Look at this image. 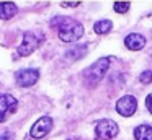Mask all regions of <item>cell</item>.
<instances>
[{"instance_id":"cell-9","label":"cell","mask_w":152,"mask_h":140,"mask_svg":"<svg viewBox=\"0 0 152 140\" xmlns=\"http://www.w3.org/2000/svg\"><path fill=\"white\" fill-rule=\"evenodd\" d=\"M145 38L139 33H131L124 38V46L129 49V51H141L142 47L145 46Z\"/></svg>"},{"instance_id":"cell-15","label":"cell","mask_w":152,"mask_h":140,"mask_svg":"<svg viewBox=\"0 0 152 140\" xmlns=\"http://www.w3.org/2000/svg\"><path fill=\"white\" fill-rule=\"evenodd\" d=\"M139 80H141V83H144V85L151 83V81H152V70L142 72V73L139 75Z\"/></svg>"},{"instance_id":"cell-4","label":"cell","mask_w":152,"mask_h":140,"mask_svg":"<svg viewBox=\"0 0 152 140\" xmlns=\"http://www.w3.org/2000/svg\"><path fill=\"white\" fill-rule=\"evenodd\" d=\"M39 44H41V38H38L33 31H26L23 34L21 44L18 46V49H17V54L20 55V57H28V55L33 54V52L39 47Z\"/></svg>"},{"instance_id":"cell-11","label":"cell","mask_w":152,"mask_h":140,"mask_svg":"<svg viewBox=\"0 0 152 140\" xmlns=\"http://www.w3.org/2000/svg\"><path fill=\"white\" fill-rule=\"evenodd\" d=\"M87 54V46H74L72 49H69V51H66V59L67 60H79V59H82L83 55Z\"/></svg>"},{"instance_id":"cell-16","label":"cell","mask_w":152,"mask_h":140,"mask_svg":"<svg viewBox=\"0 0 152 140\" xmlns=\"http://www.w3.org/2000/svg\"><path fill=\"white\" fill-rule=\"evenodd\" d=\"M145 106H147L149 112L152 114V93H151V94H147V98H145Z\"/></svg>"},{"instance_id":"cell-1","label":"cell","mask_w":152,"mask_h":140,"mask_svg":"<svg viewBox=\"0 0 152 140\" xmlns=\"http://www.w3.org/2000/svg\"><path fill=\"white\" fill-rule=\"evenodd\" d=\"M51 26L57 28V36L62 42H75L83 36V26L74 18L56 16L51 21Z\"/></svg>"},{"instance_id":"cell-5","label":"cell","mask_w":152,"mask_h":140,"mask_svg":"<svg viewBox=\"0 0 152 140\" xmlns=\"http://www.w3.org/2000/svg\"><path fill=\"white\" fill-rule=\"evenodd\" d=\"M39 80V70L38 68H20L15 73V81L21 88H30Z\"/></svg>"},{"instance_id":"cell-7","label":"cell","mask_w":152,"mask_h":140,"mask_svg":"<svg viewBox=\"0 0 152 140\" xmlns=\"http://www.w3.org/2000/svg\"><path fill=\"white\" fill-rule=\"evenodd\" d=\"M53 125H54L53 117L43 116V117H39V119H38L33 125H31L30 135L33 137V139H43V137H46L48 133L53 130Z\"/></svg>"},{"instance_id":"cell-14","label":"cell","mask_w":152,"mask_h":140,"mask_svg":"<svg viewBox=\"0 0 152 140\" xmlns=\"http://www.w3.org/2000/svg\"><path fill=\"white\" fill-rule=\"evenodd\" d=\"M129 2H115V5H113V10H115L116 13H126L129 10Z\"/></svg>"},{"instance_id":"cell-2","label":"cell","mask_w":152,"mask_h":140,"mask_svg":"<svg viewBox=\"0 0 152 140\" xmlns=\"http://www.w3.org/2000/svg\"><path fill=\"white\" fill-rule=\"evenodd\" d=\"M108 68H110V59L108 57H102L96 62H93V64L83 72V78H85V81L90 85V86H93V85H96L103 77H105V73L108 72Z\"/></svg>"},{"instance_id":"cell-6","label":"cell","mask_w":152,"mask_h":140,"mask_svg":"<svg viewBox=\"0 0 152 140\" xmlns=\"http://www.w3.org/2000/svg\"><path fill=\"white\" fill-rule=\"evenodd\" d=\"M18 109V99L13 94H0V122H5L8 116L15 114Z\"/></svg>"},{"instance_id":"cell-10","label":"cell","mask_w":152,"mask_h":140,"mask_svg":"<svg viewBox=\"0 0 152 140\" xmlns=\"http://www.w3.org/2000/svg\"><path fill=\"white\" fill-rule=\"evenodd\" d=\"M18 13V7L13 2H2L0 3V20H10Z\"/></svg>"},{"instance_id":"cell-18","label":"cell","mask_w":152,"mask_h":140,"mask_svg":"<svg viewBox=\"0 0 152 140\" xmlns=\"http://www.w3.org/2000/svg\"><path fill=\"white\" fill-rule=\"evenodd\" d=\"M8 139H10V135H8V133H5V135L0 137V140H8Z\"/></svg>"},{"instance_id":"cell-12","label":"cell","mask_w":152,"mask_h":140,"mask_svg":"<svg viewBox=\"0 0 152 140\" xmlns=\"http://www.w3.org/2000/svg\"><path fill=\"white\" fill-rule=\"evenodd\" d=\"M134 139L136 140H152V127L151 125H142L134 129Z\"/></svg>"},{"instance_id":"cell-3","label":"cell","mask_w":152,"mask_h":140,"mask_svg":"<svg viewBox=\"0 0 152 140\" xmlns=\"http://www.w3.org/2000/svg\"><path fill=\"white\" fill-rule=\"evenodd\" d=\"M118 135V124L111 119H102L95 125V137L98 140H111Z\"/></svg>"},{"instance_id":"cell-13","label":"cell","mask_w":152,"mask_h":140,"mask_svg":"<svg viewBox=\"0 0 152 140\" xmlns=\"http://www.w3.org/2000/svg\"><path fill=\"white\" fill-rule=\"evenodd\" d=\"M111 28H113V23L110 20H100L93 25V31L96 34H106V33L111 31Z\"/></svg>"},{"instance_id":"cell-8","label":"cell","mask_w":152,"mask_h":140,"mask_svg":"<svg viewBox=\"0 0 152 140\" xmlns=\"http://www.w3.org/2000/svg\"><path fill=\"white\" fill-rule=\"evenodd\" d=\"M136 109H137V99L132 94H124L116 101V111L119 116L131 117L136 112Z\"/></svg>"},{"instance_id":"cell-17","label":"cell","mask_w":152,"mask_h":140,"mask_svg":"<svg viewBox=\"0 0 152 140\" xmlns=\"http://www.w3.org/2000/svg\"><path fill=\"white\" fill-rule=\"evenodd\" d=\"M80 2H64L62 7H79Z\"/></svg>"}]
</instances>
